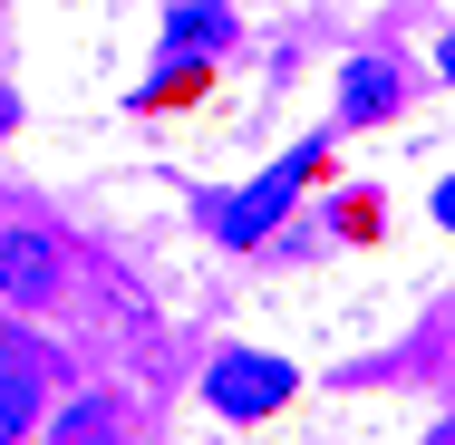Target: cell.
Here are the masks:
<instances>
[{"mask_svg":"<svg viewBox=\"0 0 455 445\" xmlns=\"http://www.w3.org/2000/svg\"><path fill=\"white\" fill-rule=\"evenodd\" d=\"M310 175H320V146L281 155V165H272L262 184H243V203H213V233H223V242H262V233H272L281 213H291V194H300Z\"/></svg>","mask_w":455,"mask_h":445,"instance_id":"cell-1","label":"cell"},{"mask_svg":"<svg viewBox=\"0 0 455 445\" xmlns=\"http://www.w3.org/2000/svg\"><path fill=\"white\" fill-rule=\"evenodd\" d=\"M291 368L281 358H252V349H233V358H213V377H204V397L223 407V417H272V407H291Z\"/></svg>","mask_w":455,"mask_h":445,"instance_id":"cell-2","label":"cell"},{"mask_svg":"<svg viewBox=\"0 0 455 445\" xmlns=\"http://www.w3.org/2000/svg\"><path fill=\"white\" fill-rule=\"evenodd\" d=\"M397 97H407V68H397V59H349V68H339V126L397 116Z\"/></svg>","mask_w":455,"mask_h":445,"instance_id":"cell-3","label":"cell"},{"mask_svg":"<svg viewBox=\"0 0 455 445\" xmlns=\"http://www.w3.org/2000/svg\"><path fill=\"white\" fill-rule=\"evenodd\" d=\"M59 281V252L39 233H0V300H39Z\"/></svg>","mask_w":455,"mask_h":445,"instance_id":"cell-4","label":"cell"},{"mask_svg":"<svg viewBox=\"0 0 455 445\" xmlns=\"http://www.w3.org/2000/svg\"><path fill=\"white\" fill-rule=\"evenodd\" d=\"M29 417H39V377H29V358H0V445H20Z\"/></svg>","mask_w":455,"mask_h":445,"instance_id":"cell-5","label":"cell"},{"mask_svg":"<svg viewBox=\"0 0 455 445\" xmlns=\"http://www.w3.org/2000/svg\"><path fill=\"white\" fill-rule=\"evenodd\" d=\"M49 445H116V407H107V397H68Z\"/></svg>","mask_w":455,"mask_h":445,"instance_id":"cell-6","label":"cell"},{"mask_svg":"<svg viewBox=\"0 0 455 445\" xmlns=\"http://www.w3.org/2000/svg\"><path fill=\"white\" fill-rule=\"evenodd\" d=\"M165 39H184V49H213V39H233V20H223L213 0H184L175 20H165Z\"/></svg>","mask_w":455,"mask_h":445,"instance_id":"cell-7","label":"cell"},{"mask_svg":"<svg viewBox=\"0 0 455 445\" xmlns=\"http://www.w3.org/2000/svg\"><path fill=\"white\" fill-rule=\"evenodd\" d=\"M436 223H455V184H446V194H436Z\"/></svg>","mask_w":455,"mask_h":445,"instance_id":"cell-8","label":"cell"},{"mask_svg":"<svg viewBox=\"0 0 455 445\" xmlns=\"http://www.w3.org/2000/svg\"><path fill=\"white\" fill-rule=\"evenodd\" d=\"M10 116H20V97H10V88H0V126H10Z\"/></svg>","mask_w":455,"mask_h":445,"instance_id":"cell-9","label":"cell"},{"mask_svg":"<svg viewBox=\"0 0 455 445\" xmlns=\"http://www.w3.org/2000/svg\"><path fill=\"white\" fill-rule=\"evenodd\" d=\"M446 78H455V39H446Z\"/></svg>","mask_w":455,"mask_h":445,"instance_id":"cell-10","label":"cell"}]
</instances>
